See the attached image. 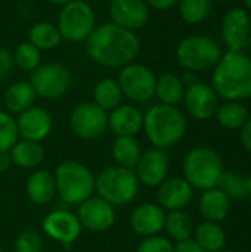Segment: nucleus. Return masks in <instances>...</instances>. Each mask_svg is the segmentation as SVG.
<instances>
[{"instance_id": "nucleus-29", "label": "nucleus", "mask_w": 251, "mask_h": 252, "mask_svg": "<svg viewBox=\"0 0 251 252\" xmlns=\"http://www.w3.org/2000/svg\"><path fill=\"white\" fill-rule=\"evenodd\" d=\"M194 241L206 252H220L226 245V233L219 223L203 221L195 229Z\"/></svg>"}, {"instance_id": "nucleus-34", "label": "nucleus", "mask_w": 251, "mask_h": 252, "mask_svg": "<svg viewBox=\"0 0 251 252\" xmlns=\"http://www.w3.org/2000/svg\"><path fill=\"white\" fill-rule=\"evenodd\" d=\"M179 13L180 18L189 24H201L212 10V0H179Z\"/></svg>"}, {"instance_id": "nucleus-5", "label": "nucleus", "mask_w": 251, "mask_h": 252, "mask_svg": "<svg viewBox=\"0 0 251 252\" xmlns=\"http://www.w3.org/2000/svg\"><path fill=\"white\" fill-rule=\"evenodd\" d=\"M223 173V161L212 148L198 146L185 157L183 179L195 189L209 190L217 188Z\"/></svg>"}, {"instance_id": "nucleus-18", "label": "nucleus", "mask_w": 251, "mask_h": 252, "mask_svg": "<svg viewBox=\"0 0 251 252\" xmlns=\"http://www.w3.org/2000/svg\"><path fill=\"white\" fill-rule=\"evenodd\" d=\"M18 134L22 140H31L40 143L44 140L53 127V120L49 111L41 106H31L19 114L16 120Z\"/></svg>"}, {"instance_id": "nucleus-37", "label": "nucleus", "mask_w": 251, "mask_h": 252, "mask_svg": "<svg viewBox=\"0 0 251 252\" xmlns=\"http://www.w3.org/2000/svg\"><path fill=\"white\" fill-rule=\"evenodd\" d=\"M16 252H43V239L34 230H24L16 242H15Z\"/></svg>"}, {"instance_id": "nucleus-11", "label": "nucleus", "mask_w": 251, "mask_h": 252, "mask_svg": "<svg viewBox=\"0 0 251 252\" xmlns=\"http://www.w3.org/2000/svg\"><path fill=\"white\" fill-rule=\"evenodd\" d=\"M70 127L80 139H98L108 128V112L101 109L93 102L78 103L70 115Z\"/></svg>"}, {"instance_id": "nucleus-38", "label": "nucleus", "mask_w": 251, "mask_h": 252, "mask_svg": "<svg viewBox=\"0 0 251 252\" xmlns=\"http://www.w3.org/2000/svg\"><path fill=\"white\" fill-rule=\"evenodd\" d=\"M136 252H173V244L167 238L155 235L145 238L139 244Z\"/></svg>"}, {"instance_id": "nucleus-26", "label": "nucleus", "mask_w": 251, "mask_h": 252, "mask_svg": "<svg viewBox=\"0 0 251 252\" xmlns=\"http://www.w3.org/2000/svg\"><path fill=\"white\" fill-rule=\"evenodd\" d=\"M185 86L179 75L173 72H166L157 77L155 83V97L160 103L176 106L180 100H183Z\"/></svg>"}, {"instance_id": "nucleus-45", "label": "nucleus", "mask_w": 251, "mask_h": 252, "mask_svg": "<svg viewBox=\"0 0 251 252\" xmlns=\"http://www.w3.org/2000/svg\"><path fill=\"white\" fill-rule=\"evenodd\" d=\"M47 1L52 3V4H56V6H65V4L71 3L72 0H47Z\"/></svg>"}, {"instance_id": "nucleus-8", "label": "nucleus", "mask_w": 251, "mask_h": 252, "mask_svg": "<svg viewBox=\"0 0 251 252\" xmlns=\"http://www.w3.org/2000/svg\"><path fill=\"white\" fill-rule=\"evenodd\" d=\"M96 25V13L86 0H72L62 6L56 21L62 40L71 43L86 41Z\"/></svg>"}, {"instance_id": "nucleus-48", "label": "nucleus", "mask_w": 251, "mask_h": 252, "mask_svg": "<svg viewBox=\"0 0 251 252\" xmlns=\"http://www.w3.org/2000/svg\"><path fill=\"white\" fill-rule=\"evenodd\" d=\"M243 1H244L246 7H249V9H251V0H243Z\"/></svg>"}, {"instance_id": "nucleus-40", "label": "nucleus", "mask_w": 251, "mask_h": 252, "mask_svg": "<svg viewBox=\"0 0 251 252\" xmlns=\"http://www.w3.org/2000/svg\"><path fill=\"white\" fill-rule=\"evenodd\" d=\"M173 252H206L194 239H186L182 242H178L173 247Z\"/></svg>"}, {"instance_id": "nucleus-1", "label": "nucleus", "mask_w": 251, "mask_h": 252, "mask_svg": "<svg viewBox=\"0 0 251 252\" xmlns=\"http://www.w3.org/2000/svg\"><path fill=\"white\" fill-rule=\"evenodd\" d=\"M86 50L89 58L101 66L123 68L136 61L141 40L133 31L112 22H102L86 40Z\"/></svg>"}, {"instance_id": "nucleus-21", "label": "nucleus", "mask_w": 251, "mask_h": 252, "mask_svg": "<svg viewBox=\"0 0 251 252\" xmlns=\"http://www.w3.org/2000/svg\"><path fill=\"white\" fill-rule=\"evenodd\" d=\"M108 128L117 137H135L143 128V112L135 105H120L109 112Z\"/></svg>"}, {"instance_id": "nucleus-15", "label": "nucleus", "mask_w": 251, "mask_h": 252, "mask_svg": "<svg viewBox=\"0 0 251 252\" xmlns=\"http://www.w3.org/2000/svg\"><path fill=\"white\" fill-rule=\"evenodd\" d=\"M251 35V19L247 10L234 7L222 19V38L228 50H244Z\"/></svg>"}, {"instance_id": "nucleus-49", "label": "nucleus", "mask_w": 251, "mask_h": 252, "mask_svg": "<svg viewBox=\"0 0 251 252\" xmlns=\"http://www.w3.org/2000/svg\"><path fill=\"white\" fill-rule=\"evenodd\" d=\"M220 252H240V251H234V250H228V251H220Z\"/></svg>"}, {"instance_id": "nucleus-27", "label": "nucleus", "mask_w": 251, "mask_h": 252, "mask_svg": "<svg viewBox=\"0 0 251 252\" xmlns=\"http://www.w3.org/2000/svg\"><path fill=\"white\" fill-rule=\"evenodd\" d=\"M28 41L40 52L53 50L61 44L62 37L56 24H52L49 21H38L31 25L28 31Z\"/></svg>"}, {"instance_id": "nucleus-36", "label": "nucleus", "mask_w": 251, "mask_h": 252, "mask_svg": "<svg viewBox=\"0 0 251 252\" xmlns=\"http://www.w3.org/2000/svg\"><path fill=\"white\" fill-rule=\"evenodd\" d=\"M16 120L7 111H0V152H7L18 142Z\"/></svg>"}, {"instance_id": "nucleus-33", "label": "nucleus", "mask_w": 251, "mask_h": 252, "mask_svg": "<svg viewBox=\"0 0 251 252\" xmlns=\"http://www.w3.org/2000/svg\"><path fill=\"white\" fill-rule=\"evenodd\" d=\"M12 58H13V65L24 72H33L37 66L41 65V52L36 46H33L28 40L21 41L15 47Z\"/></svg>"}, {"instance_id": "nucleus-39", "label": "nucleus", "mask_w": 251, "mask_h": 252, "mask_svg": "<svg viewBox=\"0 0 251 252\" xmlns=\"http://www.w3.org/2000/svg\"><path fill=\"white\" fill-rule=\"evenodd\" d=\"M13 68L15 65H13L12 52L7 50L6 47H0V84L9 78Z\"/></svg>"}, {"instance_id": "nucleus-7", "label": "nucleus", "mask_w": 251, "mask_h": 252, "mask_svg": "<svg viewBox=\"0 0 251 252\" xmlns=\"http://www.w3.org/2000/svg\"><path fill=\"white\" fill-rule=\"evenodd\" d=\"M222 55L217 41L209 35L185 37L176 49L178 63L195 74L215 68Z\"/></svg>"}, {"instance_id": "nucleus-12", "label": "nucleus", "mask_w": 251, "mask_h": 252, "mask_svg": "<svg viewBox=\"0 0 251 252\" xmlns=\"http://www.w3.org/2000/svg\"><path fill=\"white\" fill-rule=\"evenodd\" d=\"M77 219L89 232L102 233L109 230L115 223V211L111 204L99 196H90L78 205Z\"/></svg>"}, {"instance_id": "nucleus-35", "label": "nucleus", "mask_w": 251, "mask_h": 252, "mask_svg": "<svg viewBox=\"0 0 251 252\" xmlns=\"http://www.w3.org/2000/svg\"><path fill=\"white\" fill-rule=\"evenodd\" d=\"M217 188L229 198V199H244L249 198L246 188V177L235 173H223Z\"/></svg>"}, {"instance_id": "nucleus-17", "label": "nucleus", "mask_w": 251, "mask_h": 252, "mask_svg": "<svg viewBox=\"0 0 251 252\" xmlns=\"http://www.w3.org/2000/svg\"><path fill=\"white\" fill-rule=\"evenodd\" d=\"M81 229L83 227H81L77 216H74L70 211H64V210L52 211L43 220L44 233L50 239H53L65 247L72 245L78 239Z\"/></svg>"}, {"instance_id": "nucleus-13", "label": "nucleus", "mask_w": 251, "mask_h": 252, "mask_svg": "<svg viewBox=\"0 0 251 252\" xmlns=\"http://www.w3.org/2000/svg\"><path fill=\"white\" fill-rule=\"evenodd\" d=\"M108 13L109 22L133 32L149 21V6L145 0H114L109 3Z\"/></svg>"}, {"instance_id": "nucleus-30", "label": "nucleus", "mask_w": 251, "mask_h": 252, "mask_svg": "<svg viewBox=\"0 0 251 252\" xmlns=\"http://www.w3.org/2000/svg\"><path fill=\"white\" fill-rule=\"evenodd\" d=\"M141 155L142 149L135 137H115L112 143V158L118 167L135 170Z\"/></svg>"}, {"instance_id": "nucleus-19", "label": "nucleus", "mask_w": 251, "mask_h": 252, "mask_svg": "<svg viewBox=\"0 0 251 252\" xmlns=\"http://www.w3.org/2000/svg\"><path fill=\"white\" fill-rule=\"evenodd\" d=\"M194 196V188L183 177L166 179L157 190V202L166 211H180L186 208Z\"/></svg>"}, {"instance_id": "nucleus-44", "label": "nucleus", "mask_w": 251, "mask_h": 252, "mask_svg": "<svg viewBox=\"0 0 251 252\" xmlns=\"http://www.w3.org/2000/svg\"><path fill=\"white\" fill-rule=\"evenodd\" d=\"M180 80H182V83H183L185 89H186V87H189V86H192V84H195V83L198 81L197 74H195V72H192V71H185V74L180 77Z\"/></svg>"}, {"instance_id": "nucleus-46", "label": "nucleus", "mask_w": 251, "mask_h": 252, "mask_svg": "<svg viewBox=\"0 0 251 252\" xmlns=\"http://www.w3.org/2000/svg\"><path fill=\"white\" fill-rule=\"evenodd\" d=\"M246 188H247V195L251 196V176L246 177Z\"/></svg>"}, {"instance_id": "nucleus-43", "label": "nucleus", "mask_w": 251, "mask_h": 252, "mask_svg": "<svg viewBox=\"0 0 251 252\" xmlns=\"http://www.w3.org/2000/svg\"><path fill=\"white\" fill-rule=\"evenodd\" d=\"M12 158H10V154L9 151L7 152H0V173H6L10 170L12 167Z\"/></svg>"}, {"instance_id": "nucleus-28", "label": "nucleus", "mask_w": 251, "mask_h": 252, "mask_svg": "<svg viewBox=\"0 0 251 252\" xmlns=\"http://www.w3.org/2000/svg\"><path fill=\"white\" fill-rule=\"evenodd\" d=\"M123 92L120 84L114 78H102L96 83L93 89V103L98 105L105 112H111L121 105Z\"/></svg>"}, {"instance_id": "nucleus-41", "label": "nucleus", "mask_w": 251, "mask_h": 252, "mask_svg": "<svg viewBox=\"0 0 251 252\" xmlns=\"http://www.w3.org/2000/svg\"><path fill=\"white\" fill-rule=\"evenodd\" d=\"M146 4L149 6V9H155V10H160V12H164V10H169L172 9L173 6L178 4L179 0H145Z\"/></svg>"}, {"instance_id": "nucleus-32", "label": "nucleus", "mask_w": 251, "mask_h": 252, "mask_svg": "<svg viewBox=\"0 0 251 252\" xmlns=\"http://www.w3.org/2000/svg\"><path fill=\"white\" fill-rule=\"evenodd\" d=\"M169 235V238L172 241L182 242L186 239H191L192 235V220L191 217L183 211H170L169 214H166V220H164V229Z\"/></svg>"}, {"instance_id": "nucleus-4", "label": "nucleus", "mask_w": 251, "mask_h": 252, "mask_svg": "<svg viewBox=\"0 0 251 252\" xmlns=\"http://www.w3.org/2000/svg\"><path fill=\"white\" fill-rule=\"evenodd\" d=\"M56 192L70 205H80L95 192V176L90 168L78 161H64L55 171Z\"/></svg>"}, {"instance_id": "nucleus-52", "label": "nucleus", "mask_w": 251, "mask_h": 252, "mask_svg": "<svg viewBox=\"0 0 251 252\" xmlns=\"http://www.w3.org/2000/svg\"><path fill=\"white\" fill-rule=\"evenodd\" d=\"M0 252H3V251H1V247H0Z\"/></svg>"}, {"instance_id": "nucleus-2", "label": "nucleus", "mask_w": 251, "mask_h": 252, "mask_svg": "<svg viewBox=\"0 0 251 252\" xmlns=\"http://www.w3.org/2000/svg\"><path fill=\"white\" fill-rule=\"evenodd\" d=\"M212 87L225 100L251 97V56L244 50H228L213 68Z\"/></svg>"}, {"instance_id": "nucleus-25", "label": "nucleus", "mask_w": 251, "mask_h": 252, "mask_svg": "<svg viewBox=\"0 0 251 252\" xmlns=\"http://www.w3.org/2000/svg\"><path fill=\"white\" fill-rule=\"evenodd\" d=\"M12 162L24 170L36 168L44 158V151L40 143L31 140H18L9 151Z\"/></svg>"}, {"instance_id": "nucleus-3", "label": "nucleus", "mask_w": 251, "mask_h": 252, "mask_svg": "<svg viewBox=\"0 0 251 252\" xmlns=\"http://www.w3.org/2000/svg\"><path fill=\"white\" fill-rule=\"evenodd\" d=\"M143 131L157 149H169L179 143L186 133L185 114L172 105L157 103L143 114Z\"/></svg>"}, {"instance_id": "nucleus-20", "label": "nucleus", "mask_w": 251, "mask_h": 252, "mask_svg": "<svg viewBox=\"0 0 251 252\" xmlns=\"http://www.w3.org/2000/svg\"><path fill=\"white\" fill-rule=\"evenodd\" d=\"M166 211L158 204H142L130 214V226L135 233L149 238L158 235L164 229Z\"/></svg>"}, {"instance_id": "nucleus-14", "label": "nucleus", "mask_w": 251, "mask_h": 252, "mask_svg": "<svg viewBox=\"0 0 251 252\" xmlns=\"http://www.w3.org/2000/svg\"><path fill=\"white\" fill-rule=\"evenodd\" d=\"M183 102L186 112L195 120H209L216 115L219 108V96L215 89L203 81H197L195 84L185 89Z\"/></svg>"}, {"instance_id": "nucleus-6", "label": "nucleus", "mask_w": 251, "mask_h": 252, "mask_svg": "<svg viewBox=\"0 0 251 252\" xmlns=\"http://www.w3.org/2000/svg\"><path fill=\"white\" fill-rule=\"evenodd\" d=\"M139 185L135 170L118 165L107 167L95 177V190L99 198L112 207H124L133 202L138 196Z\"/></svg>"}, {"instance_id": "nucleus-9", "label": "nucleus", "mask_w": 251, "mask_h": 252, "mask_svg": "<svg viewBox=\"0 0 251 252\" xmlns=\"http://www.w3.org/2000/svg\"><path fill=\"white\" fill-rule=\"evenodd\" d=\"M72 83L70 68L59 62H47L37 66L30 77L36 94L46 100H56L62 97Z\"/></svg>"}, {"instance_id": "nucleus-51", "label": "nucleus", "mask_w": 251, "mask_h": 252, "mask_svg": "<svg viewBox=\"0 0 251 252\" xmlns=\"http://www.w3.org/2000/svg\"><path fill=\"white\" fill-rule=\"evenodd\" d=\"M220 1H231V0H220Z\"/></svg>"}, {"instance_id": "nucleus-42", "label": "nucleus", "mask_w": 251, "mask_h": 252, "mask_svg": "<svg viewBox=\"0 0 251 252\" xmlns=\"http://www.w3.org/2000/svg\"><path fill=\"white\" fill-rule=\"evenodd\" d=\"M241 143L246 148V151L251 154V117L241 128Z\"/></svg>"}, {"instance_id": "nucleus-24", "label": "nucleus", "mask_w": 251, "mask_h": 252, "mask_svg": "<svg viewBox=\"0 0 251 252\" xmlns=\"http://www.w3.org/2000/svg\"><path fill=\"white\" fill-rule=\"evenodd\" d=\"M37 94L30 81H15L3 93V103L9 114H21L31 108Z\"/></svg>"}, {"instance_id": "nucleus-10", "label": "nucleus", "mask_w": 251, "mask_h": 252, "mask_svg": "<svg viewBox=\"0 0 251 252\" xmlns=\"http://www.w3.org/2000/svg\"><path fill=\"white\" fill-rule=\"evenodd\" d=\"M123 96L135 103H148L155 97L157 77L154 71L139 62H132L120 68L117 78Z\"/></svg>"}, {"instance_id": "nucleus-16", "label": "nucleus", "mask_w": 251, "mask_h": 252, "mask_svg": "<svg viewBox=\"0 0 251 252\" xmlns=\"http://www.w3.org/2000/svg\"><path fill=\"white\" fill-rule=\"evenodd\" d=\"M139 183L148 188H158L169 174V157L163 149L151 148L142 152L138 165L135 167Z\"/></svg>"}, {"instance_id": "nucleus-50", "label": "nucleus", "mask_w": 251, "mask_h": 252, "mask_svg": "<svg viewBox=\"0 0 251 252\" xmlns=\"http://www.w3.org/2000/svg\"><path fill=\"white\" fill-rule=\"evenodd\" d=\"M102 1H107V3H111V1H114V0H102Z\"/></svg>"}, {"instance_id": "nucleus-23", "label": "nucleus", "mask_w": 251, "mask_h": 252, "mask_svg": "<svg viewBox=\"0 0 251 252\" xmlns=\"http://www.w3.org/2000/svg\"><path fill=\"white\" fill-rule=\"evenodd\" d=\"M27 196L36 205H44L50 202L56 193L55 176L46 170L34 171L27 180Z\"/></svg>"}, {"instance_id": "nucleus-22", "label": "nucleus", "mask_w": 251, "mask_h": 252, "mask_svg": "<svg viewBox=\"0 0 251 252\" xmlns=\"http://www.w3.org/2000/svg\"><path fill=\"white\" fill-rule=\"evenodd\" d=\"M231 211V199L219 189H209L200 198V214L206 221L220 223Z\"/></svg>"}, {"instance_id": "nucleus-47", "label": "nucleus", "mask_w": 251, "mask_h": 252, "mask_svg": "<svg viewBox=\"0 0 251 252\" xmlns=\"http://www.w3.org/2000/svg\"><path fill=\"white\" fill-rule=\"evenodd\" d=\"M246 49H247V52L251 55V35L249 37V40H247V43H246Z\"/></svg>"}, {"instance_id": "nucleus-31", "label": "nucleus", "mask_w": 251, "mask_h": 252, "mask_svg": "<svg viewBox=\"0 0 251 252\" xmlns=\"http://www.w3.org/2000/svg\"><path fill=\"white\" fill-rule=\"evenodd\" d=\"M216 118L217 123L226 130H241L250 115L247 108L241 102L226 100L225 103L219 105L216 111Z\"/></svg>"}]
</instances>
